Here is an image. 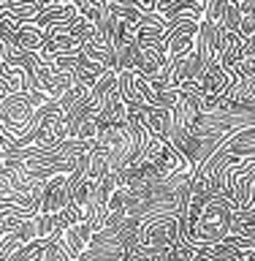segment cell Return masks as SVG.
<instances>
[{"label":"cell","mask_w":255,"mask_h":261,"mask_svg":"<svg viewBox=\"0 0 255 261\" xmlns=\"http://www.w3.org/2000/svg\"><path fill=\"white\" fill-rule=\"evenodd\" d=\"M234 204L225 196H212L204 204V210L199 212V218L187 223V242L193 248L199 245H209V242H220L231 234V223H234Z\"/></svg>","instance_id":"1"},{"label":"cell","mask_w":255,"mask_h":261,"mask_svg":"<svg viewBox=\"0 0 255 261\" xmlns=\"http://www.w3.org/2000/svg\"><path fill=\"white\" fill-rule=\"evenodd\" d=\"M49 101L44 93H8L3 101H0V125L8 136L19 139L24 125L30 122V117L36 114V109H41Z\"/></svg>","instance_id":"2"},{"label":"cell","mask_w":255,"mask_h":261,"mask_svg":"<svg viewBox=\"0 0 255 261\" xmlns=\"http://www.w3.org/2000/svg\"><path fill=\"white\" fill-rule=\"evenodd\" d=\"M201 112H204L201 109V95L179 90L177 106L171 109V144H174L179 152L187 147V142H190V136H193V130H195V122H199Z\"/></svg>","instance_id":"3"},{"label":"cell","mask_w":255,"mask_h":261,"mask_svg":"<svg viewBox=\"0 0 255 261\" xmlns=\"http://www.w3.org/2000/svg\"><path fill=\"white\" fill-rule=\"evenodd\" d=\"M54 240H57V245H60L63 253H65L71 261H79V258L87 253V248H90L93 228H90L87 220H79V223H71V226L60 228V231L54 234Z\"/></svg>","instance_id":"4"},{"label":"cell","mask_w":255,"mask_h":261,"mask_svg":"<svg viewBox=\"0 0 255 261\" xmlns=\"http://www.w3.org/2000/svg\"><path fill=\"white\" fill-rule=\"evenodd\" d=\"M220 46H223V28L209 19H201L199 30H195L193 52L201 57L204 65H212V63H220Z\"/></svg>","instance_id":"5"},{"label":"cell","mask_w":255,"mask_h":261,"mask_svg":"<svg viewBox=\"0 0 255 261\" xmlns=\"http://www.w3.org/2000/svg\"><path fill=\"white\" fill-rule=\"evenodd\" d=\"M71 204V174H57L44 182L41 191V212L44 215H57Z\"/></svg>","instance_id":"6"},{"label":"cell","mask_w":255,"mask_h":261,"mask_svg":"<svg viewBox=\"0 0 255 261\" xmlns=\"http://www.w3.org/2000/svg\"><path fill=\"white\" fill-rule=\"evenodd\" d=\"M152 166H155V171H158L163 179H171V177H177V174H190V171H195L193 163L187 161L171 142H163L160 144V150H158V155H155Z\"/></svg>","instance_id":"7"},{"label":"cell","mask_w":255,"mask_h":261,"mask_svg":"<svg viewBox=\"0 0 255 261\" xmlns=\"http://www.w3.org/2000/svg\"><path fill=\"white\" fill-rule=\"evenodd\" d=\"M141 76L152 79V82H168L171 76V60L158 49H141L138 46V60H136V68Z\"/></svg>","instance_id":"8"},{"label":"cell","mask_w":255,"mask_h":261,"mask_svg":"<svg viewBox=\"0 0 255 261\" xmlns=\"http://www.w3.org/2000/svg\"><path fill=\"white\" fill-rule=\"evenodd\" d=\"M133 114L152 136H158L160 142H171V109H163V106H141Z\"/></svg>","instance_id":"9"},{"label":"cell","mask_w":255,"mask_h":261,"mask_svg":"<svg viewBox=\"0 0 255 261\" xmlns=\"http://www.w3.org/2000/svg\"><path fill=\"white\" fill-rule=\"evenodd\" d=\"M228 87H231V73H228L220 63H212V65L204 68L201 79H199L201 101H207V98H220Z\"/></svg>","instance_id":"10"},{"label":"cell","mask_w":255,"mask_h":261,"mask_svg":"<svg viewBox=\"0 0 255 261\" xmlns=\"http://www.w3.org/2000/svg\"><path fill=\"white\" fill-rule=\"evenodd\" d=\"M244 60V36L239 33H231V30H223V46H220V65L231 73H236V65Z\"/></svg>","instance_id":"11"},{"label":"cell","mask_w":255,"mask_h":261,"mask_svg":"<svg viewBox=\"0 0 255 261\" xmlns=\"http://www.w3.org/2000/svg\"><path fill=\"white\" fill-rule=\"evenodd\" d=\"M160 16L168 22V28L171 24H187V22L199 24L204 19V3H195V0H177V3L171 8H166Z\"/></svg>","instance_id":"12"},{"label":"cell","mask_w":255,"mask_h":261,"mask_svg":"<svg viewBox=\"0 0 255 261\" xmlns=\"http://www.w3.org/2000/svg\"><path fill=\"white\" fill-rule=\"evenodd\" d=\"M103 73H106V68H103L101 63L90 60L87 55H81V52H79V65H76V71H73L71 76H73V82H76V85H81V87H87V90H90L98 79L103 76Z\"/></svg>","instance_id":"13"},{"label":"cell","mask_w":255,"mask_h":261,"mask_svg":"<svg viewBox=\"0 0 255 261\" xmlns=\"http://www.w3.org/2000/svg\"><path fill=\"white\" fill-rule=\"evenodd\" d=\"M44 41H46L44 28L27 22V24H19V33H16V44L14 46L24 49V52H41V49H44Z\"/></svg>","instance_id":"14"},{"label":"cell","mask_w":255,"mask_h":261,"mask_svg":"<svg viewBox=\"0 0 255 261\" xmlns=\"http://www.w3.org/2000/svg\"><path fill=\"white\" fill-rule=\"evenodd\" d=\"M73 16H76V8L73 6H46L44 11H41L33 24H38V28H52V24H68Z\"/></svg>","instance_id":"15"},{"label":"cell","mask_w":255,"mask_h":261,"mask_svg":"<svg viewBox=\"0 0 255 261\" xmlns=\"http://www.w3.org/2000/svg\"><path fill=\"white\" fill-rule=\"evenodd\" d=\"M71 6L76 8V14L87 22H98V16L106 11V0H71Z\"/></svg>","instance_id":"16"},{"label":"cell","mask_w":255,"mask_h":261,"mask_svg":"<svg viewBox=\"0 0 255 261\" xmlns=\"http://www.w3.org/2000/svg\"><path fill=\"white\" fill-rule=\"evenodd\" d=\"M57 231H60V212H57V215H44V212H38L36 215V237L38 240H52Z\"/></svg>","instance_id":"17"},{"label":"cell","mask_w":255,"mask_h":261,"mask_svg":"<svg viewBox=\"0 0 255 261\" xmlns=\"http://www.w3.org/2000/svg\"><path fill=\"white\" fill-rule=\"evenodd\" d=\"M68 33L79 41V44H84V41H90V38L95 36V24L87 22V19H81V16L76 14V16L68 22Z\"/></svg>","instance_id":"18"},{"label":"cell","mask_w":255,"mask_h":261,"mask_svg":"<svg viewBox=\"0 0 255 261\" xmlns=\"http://www.w3.org/2000/svg\"><path fill=\"white\" fill-rule=\"evenodd\" d=\"M16 33H19V24L0 16V44L3 46H14L16 44Z\"/></svg>","instance_id":"19"},{"label":"cell","mask_w":255,"mask_h":261,"mask_svg":"<svg viewBox=\"0 0 255 261\" xmlns=\"http://www.w3.org/2000/svg\"><path fill=\"white\" fill-rule=\"evenodd\" d=\"M36 3H38V6H44V8H46V6H52V0H36Z\"/></svg>","instance_id":"20"},{"label":"cell","mask_w":255,"mask_h":261,"mask_svg":"<svg viewBox=\"0 0 255 261\" xmlns=\"http://www.w3.org/2000/svg\"><path fill=\"white\" fill-rule=\"evenodd\" d=\"M236 3H239V0H236Z\"/></svg>","instance_id":"21"}]
</instances>
